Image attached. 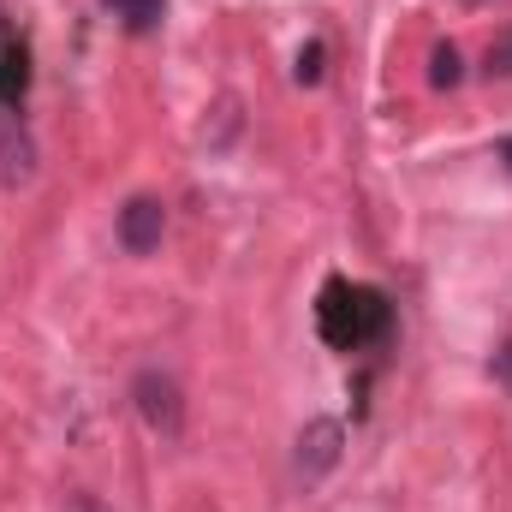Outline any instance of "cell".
<instances>
[{
	"label": "cell",
	"instance_id": "cell-3",
	"mask_svg": "<svg viewBox=\"0 0 512 512\" xmlns=\"http://www.w3.org/2000/svg\"><path fill=\"white\" fill-rule=\"evenodd\" d=\"M340 447H346V429L334 417L304 423V435H298V477H328L340 465Z\"/></svg>",
	"mask_w": 512,
	"mask_h": 512
},
{
	"label": "cell",
	"instance_id": "cell-7",
	"mask_svg": "<svg viewBox=\"0 0 512 512\" xmlns=\"http://www.w3.org/2000/svg\"><path fill=\"white\" fill-rule=\"evenodd\" d=\"M108 12H114L126 30H155V24H161V0H108Z\"/></svg>",
	"mask_w": 512,
	"mask_h": 512
},
{
	"label": "cell",
	"instance_id": "cell-4",
	"mask_svg": "<svg viewBox=\"0 0 512 512\" xmlns=\"http://www.w3.org/2000/svg\"><path fill=\"white\" fill-rule=\"evenodd\" d=\"M30 173H36V143H30L24 120L0 102V185H24Z\"/></svg>",
	"mask_w": 512,
	"mask_h": 512
},
{
	"label": "cell",
	"instance_id": "cell-1",
	"mask_svg": "<svg viewBox=\"0 0 512 512\" xmlns=\"http://www.w3.org/2000/svg\"><path fill=\"white\" fill-rule=\"evenodd\" d=\"M322 340L328 346H364V340H376L387 334V298L382 292H370V286H346V280H328L322 286Z\"/></svg>",
	"mask_w": 512,
	"mask_h": 512
},
{
	"label": "cell",
	"instance_id": "cell-2",
	"mask_svg": "<svg viewBox=\"0 0 512 512\" xmlns=\"http://www.w3.org/2000/svg\"><path fill=\"white\" fill-rule=\"evenodd\" d=\"M131 399H137L143 423H149L161 441H173V435L185 429V399H179L173 376H161V370H143V376H137V387H131Z\"/></svg>",
	"mask_w": 512,
	"mask_h": 512
},
{
	"label": "cell",
	"instance_id": "cell-13",
	"mask_svg": "<svg viewBox=\"0 0 512 512\" xmlns=\"http://www.w3.org/2000/svg\"><path fill=\"white\" fill-rule=\"evenodd\" d=\"M501 161H507V167H512V137H507V143H501Z\"/></svg>",
	"mask_w": 512,
	"mask_h": 512
},
{
	"label": "cell",
	"instance_id": "cell-10",
	"mask_svg": "<svg viewBox=\"0 0 512 512\" xmlns=\"http://www.w3.org/2000/svg\"><path fill=\"white\" fill-rule=\"evenodd\" d=\"M292 72H298V84H316V78H322V48L310 42V48L298 54V66H292Z\"/></svg>",
	"mask_w": 512,
	"mask_h": 512
},
{
	"label": "cell",
	"instance_id": "cell-5",
	"mask_svg": "<svg viewBox=\"0 0 512 512\" xmlns=\"http://www.w3.org/2000/svg\"><path fill=\"white\" fill-rule=\"evenodd\" d=\"M161 227H167V209L155 203V197H131L126 209H120V245L131 256H149L161 245Z\"/></svg>",
	"mask_w": 512,
	"mask_h": 512
},
{
	"label": "cell",
	"instance_id": "cell-6",
	"mask_svg": "<svg viewBox=\"0 0 512 512\" xmlns=\"http://www.w3.org/2000/svg\"><path fill=\"white\" fill-rule=\"evenodd\" d=\"M24 90H30V54H24V42L6 30V18H0V102L18 108Z\"/></svg>",
	"mask_w": 512,
	"mask_h": 512
},
{
	"label": "cell",
	"instance_id": "cell-12",
	"mask_svg": "<svg viewBox=\"0 0 512 512\" xmlns=\"http://www.w3.org/2000/svg\"><path fill=\"white\" fill-rule=\"evenodd\" d=\"M66 512H108V507H102L96 495H72V507H66Z\"/></svg>",
	"mask_w": 512,
	"mask_h": 512
},
{
	"label": "cell",
	"instance_id": "cell-8",
	"mask_svg": "<svg viewBox=\"0 0 512 512\" xmlns=\"http://www.w3.org/2000/svg\"><path fill=\"white\" fill-rule=\"evenodd\" d=\"M459 78H465V66H459V48H453V42H441V48L429 54V84H435V90H453Z\"/></svg>",
	"mask_w": 512,
	"mask_h": 512
},
{
	"label": "cell",
	"instance_id": "cell-9",
	"mask_svg": "<svg viewBox=\"0 0 512 512\" xmlns=\"http://www.w3.org/2000/svg\"><path fill=\"white\" fill-rule=\"evenodd\" d=\"M483 66H489V78H512V30H501V36L489 42V60H483Z\"/></svg>",
	"mask_w": 512,
	"mask_h": 512
},
{
	"label": "cell",
	"instance_id": "cell-11",
	"mask_svg": "<svg viewBox=\"0 0 512 512\" xmlns=\"http://www.w3.org/2000/svg\"><path fill=\"white\" fill-rule=\"evenodd\" d=\"M495 382H501V387L512 393V340L501 346V352H495Z\"/></svg>",
	"mask_w": 512,
	"mask_h": 512
}]
</instances>
